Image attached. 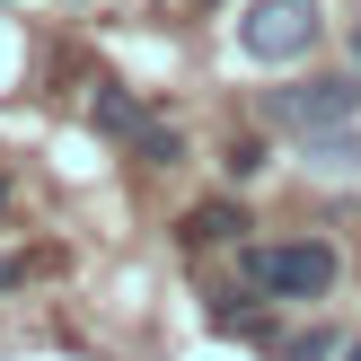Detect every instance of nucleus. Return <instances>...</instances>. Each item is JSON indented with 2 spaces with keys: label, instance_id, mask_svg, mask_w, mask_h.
Segmentation results:
<instances>
[{
  "label": "nucleus",
  "instance_id": "9b49d317",
  "mask_svg": "<svg viewBox=\"0 0 361 361\" xmlns=\"http://www.w3.org/2000/svg\"><path fill=\"white\" fill-rule=\"evenodd\" d=\"M353 44H361V27H353Z\"/></svg>",
  "mask_w": 361,
  "mask_h": 361
},
{
  "label": "nucleus",
  "instance_id": "f257e3e1",
  "mask_svg": "<svg viewBox=\"0 0 361 361\" xmlns=\"http://www.w3.org/2000/svg\"><path fill=\"white\" fill-rule=\"evenodd\" d=\"M238 274H247V291H264V300H326L344 264H335L326 238H274V247H247Z\"/></svg>",
  "mask_w": 361,
  "mask_h": 361
},
{
  "label": "nucleus",
  "instance_id": "9d476101",
  "mask_svg": "<svg viewBox=\"0 0 361 361\" xmlns=\"http://www.w3.org/2000/svg\"><path fill=\"white\" fill-rule=\"evenodd\" d=\"M0 203H9V185H0Z\"/></svg>",
  "mask_w": 361,
  "mask_h": 361
},
{
  "label": "nucleus",
  "instance_id": "0eeeda50",
  "mask_svg": "<svg viewBox=\"0 0 361 361\" xmlns=\"http://www.w3.org/2000/svg\"><path fill=\"white\" fill-rule=\"evenodd\" d=\"M326 353H335V335H317V326H309V335H300V344L282 353V361H326Z\"/></svg>",
  "mask_w": 361,
  "mask_h": 361
},
{
  "label": "nucleus",
  "instance_id": "1a4fd4ad",
  "mask_svg": "<svg viewBox=\"0 0 361 361\" xmlns=\"http://www.w3.org/2000/svg\"><path fill=\"white\" fill-rule=\"evenodd\" d=\"M344 361H361V344H353V353H344Z\"/></svg>",
  "mask_w": 361,
  "mask_h": 361
},
{
  "label": "nucleus",
  "instance_id": "f03ea898",
  "mask_svg": "<svg viewBox=\"0 0 361 361\" xmlns=\"http://www.w3.org/2000/svg\"><path fill=\"white\" fill-rule=\"evenodd\" d=\"M353 115H361V80H344V71H317V80L274 88V123H282V133H300V141L344 133Z\"/></svg>",
  "mask_w": 361,
  "mask_h": 361
},
{
  "label": "nucleus",
  "instance_id": "7ed1b4c3",
  "mask_svg": "<svg viewBox=\"0 0 361 361\" xmlns=\"http://www.w3.org/2000/svg\"><path fill=\"white\" fill-rule=\"evenodd\" d=\"M238 44L256 53V62H300V53L317 44V0H256V9L238 18Z\"/></svg>",
  "mask_w": 361,
  "mask_h": 361
},
{
  "label": "nucleus",
  "instance_id": "20e7f679",
  "mask_svg": "<svg viewBox=\"0 0 361 361\" xmlns=\"http://www.w3.org/2000/svg\"><path fill=\"white\" fill-rule=\"evenodd\" d=\"M88 115H97V133H115V141H141V133H150V115H141L123 88H97V97H88Z\"/></svg>",
  "mask_w": 361,
  "mask_h": 361
},
{
  "label": "nucleus",
  "instance_id": "423d86ee",
  "mask_svg": "<svg viewBox=\"0 0 361 361\" xmlns=\"http://www.w3.org/2000/svg\"><path fill=\"white\" fill-rule=\"evenodd\" d=\"M264 168V141H229V176H256Z\"/></svg>",
  "mask_w": 361,
  "mask_h": 361
},
{
  "label": "nucleus",
  "instance_id": "6e6552de",
  "mask_svg": "<svg viewBox=\"0 0 361 361\" xmlns=\"http://www.w3.org/2000/svg\"><path fill=\"white\" fill-rule=\"evenodd\" d=\"M9 282H27V256H0V291H9Z\"/></svg>",
  "mask_w": 361,
  "mask_h": 361
},
{
  "label": "nucleus",
  "instance_id": "39448f33",
  "mask_svg": "<svg viewBox=\"0 0 361 361\" xmlns=\"http://www.w3.org/2000/svg\"><path fill=\"white\" fill-rule=\"evenodd\" d=\"M238 229H247L238 203H194L185 212V247H221V238H238Z\"/></svg>",
  "mask_w": 361,
  "mask_h": 361
}]
</instances>
